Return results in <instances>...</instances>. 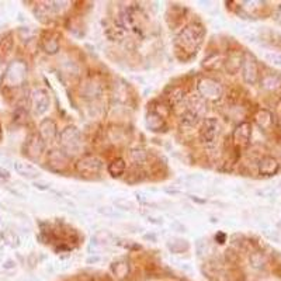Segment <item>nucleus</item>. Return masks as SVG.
<instances>
[{
    "mask_svg": "<svg viewBox=\"0 0 281 281\" xmlns=\"http://www.w3.org/2000/svg\"><path fill=\"white\" fill-rule=\"evenodd\" d=\"M146 125H148V128L151 131H160L162 128H165V120H163L162 115L152 111L146 117Z\"/></svg>",
    "mask_w": 281,
    "mask_h": 281,
    "instance_id": "20",
    "label": "nucleus"
},
{
    "mask_svg": "<svg viewBox=\"0 0 281 281\" xmlns=\"http://www.w3.org/2000/svg\"><path fill=\"white\" fill-rule=\"evenodd\" d=\"M11 267H14V261L13 260L6 261V264H4V269H11Z\"/></svg>",
    "mask_w": 281,
    "mask_h": 281,
    "instance_id": "42",
    "label": "nucleus"
},
{
    "mask_svg": "<svg viewBox=\"0 0 281 281\" xmlns=\"http://www.w3.org/2000/svg\"><path fill=\"white\" fill-rule=\"evenodd\" d=\"M277 20L281 24V4L279 6V9H277Z\"/></svg>",
    "mask_w": 281,
    "mask_h": 281,
    "instance_id": "44",
    "label": "nucleus"
},
{
    "mask_svg": "<svg viewBox=\"0 0 281 281\" xmlns=\"http://www.w3.org/2000/svg\"><path fill=\"white\" fill-rule=\"evenodd\" d=\"M114 205L117 209H123V211H132L134 209V204L128 200H123V198L114 200Z\"/></svg>",
    "mask_w": 281,
    "mask_h": 281,
    "instance_id": "32",
    "label": "nucleus"
},
{
    "mask_svg": "<svg viewBox=\"0 0 281 281\" xmlns=\"http://www.w3.org/2000/svg\"><path fill=\"white\" fill-rule=\"evenodd\" d=\"M198 120H200V117L194 114L193 111H190L188 108L184 111V114L181 115V123L187 125H196L198 123Z\"/></svg>",
    "mask_w": 281,
    "mask_h": 281,
    "instance_id": "30",
    "label": "nucleus"
},
{
    "mask_svg": "<svg viewBox=\"0 0 281 281\" xmlns=\"http://www.w3.org/2000/svg\"><path fill=\"white\" fill-rule=\"evenodd\" d=\"M26 75H27V68L26 65L21 62V61H14L11 63L10 66L7 68V71L4 73V84L6 86H10V87H14V86H20L24 79H26Z\"/></svg>",
    "mask_w": 281,
    "mask_h": 281,
    "instance_id": "5",
    "label": "nucleus"
},
{
    "mask_svg": "<svg viewBox=\"0 0 281 281\" xmlns=\"http://www.w3.org/2000/svg\"><path fill=\"white\" fill-rule=\"evenodd\" d=\"M136 198H138L139 201H146L145 196H144L142 193H136Z\"/></svg>",
    "mask_w": 281,
    "mask_h": 281,
    "instance_id": "43",
    "label": "nucleus"
},
{
    "mask_svg": "<svg viewBox=\"0 0 281 281\" xmlns=\"http://www.w3.org/2000/svg\"><path fill=\"white\" fill-rule=\"evenodd\" d=\"M249 263L253 269H256V270H261V269H264V267H266V264H267V259H266V256H264L261 252H253V253L249 256Z\"/></svg>",
    "mask_w": 281,
    "mask_h": 281,
    "instance_id": "23",
    "label": "nucleus"
},
{
    "mask_svg": "<svg viewBox=\"0 0 281 281\" xmlns=\"http://www.w3.org/2000/svg\"><path fill=\"white\" fill-rule=\"evenodd\" d=\"M59 144L68 155H76L82 151V136L76 127H66L59 134Z\"/></svg>",
    "mask_w": 281,
    "mask_h": 281,
    "instance_id": "2",
    "label": "nucleus"
},
{
    "mask_svg": "<svg viewBox=\"0 0 281 281\" xmlns=\"http://www.w3.org/2000/svg\"><path fill=\"white\" fill-rule=\"evenodd\" d=\"M40 136L44 139V142H53L58 136V128L52 120L45 118L40 124Z\"/></svg>",
    "mask_w": 281,
    "mask_h": 281,
    "instance_id": "11",
    "label": "nucleus"
},
{
    "mask_svg": "<svg viewBox=\"0 0 281 281\" xmlns=\"http://www.w3.org/2000/svg\"><path fill=\"white\" fill-rule=\"evenodd\" d=\"M80 93L83 94V97L87 100H96L103 93V87H102V84L94 82V80H89L80 89Z\"/></svg>",
    "mask_w": 281,
    "mask_h": 281,
    "instance_id": "14",
    "label": "nucleus"
},
{
    "mask_svg": "<svg viewBox=\"0 0 281 281\" xmlns=\"http://www.w3.org/2000/svg\"><path fill=\"white\" fill-rule=\"evenodd\" d=\"M44 149H45V142H44V139H42L40 134H32L28 139H27V142H26V146H24V153L27 155V156H30L31 159H38V157L41 156L42 152H44Z\"/></svg>",
    "mask_w": 281,
    "mask_h": 281,
    "instance_id": "10",
    "label": "nucleus"
},
{
    "mask_svg": "<svg viewBox=\"0 0 281 281\" xmlns=\"http://www.w3.org/2000/svg\"><path fill=\"white\" fill-rule=\"evenodd\" d=\"M11 48H13V37L7 34L0 40V59L6 58L10 53Z\"/></svg>",
    "mask_w": 281,
    "mask_h": 281,
    "instance_id": "25",
    "label": "nucleus"
},
{
    "mask_svg": "<svg viewBox=\"0 0 281 281\" xmlns=\"http://www.w3.org/2000/svg\"><path fill=\"white\" fill-rule=\"evenodd\" d=\"M148 221H149V222H152V224H156V225H160V224H162V219L152 218V217H148Z\"/></svg>",
    "mask_w": 281,
    "mask_h": 281,
    "instance_id": "40",
    "label": "nucleus"
},
{
    "mask_svg": "<svg viewBox=\"0 0 281 281\" xmlns=\"http://www.w3.org/2000/svg\"><path fill=\"white\" fill-rule=\"evenodd\" d=\"M48 166L55 172H62L69 163V155L62 149H52L47 157Z\"/></svg>",
    "mask_w": 281,
    "mask_h": 281,
    "instance_id": "9",
    "label": "nucleus"
},
{
    "mask_svg": "<svg viewBox=\"0 0 281 281\" xmlns=\"http://www.w3.org/2000/svg\"><path fill=\"white\" fill-rule=\"evenodd\" d=\"M165 191H166L167 194H172V196H177V194H180V193H181V188L176 187V186H172V187H166V188H165Z\"/></svg>",
    "mask_w": 281,
    "mask_h": 281,
    "instance_id": "37",
    "label": "nucleus"
},
{
    "mask_svg": "<svg viewBox=\"0 0 281 281\" xmlns=\"http://www.w3.org/2000/svg\"><path fill=\"white\" fill-rule=\"evenodd\" d=\"M102 215L104 217H110V218H115V217H121V212H118V209L113 208L110 205H104V207H100L97 209Z\"/></svg>",
    "mask_w": 281,
    "mask_h": 281,
    "instance_id": "31",
    "label": "nucleus"
},
{
    "mask_svg": "<svg viewBox=\"0 0 281 281\" xmlns=\"http://www.w3.org/2000/svg\"><path fill=\"white\" fill-rule=\"evenodd\" d=\"M242 61H243V56L238 52L229 53L228 58H227V69L230 73H236L239 71V68L242 66Z\"/></svg>",
    "mask_w": 281,
    "mask_h": 281,
    "instance_id": "21",
    "label": "nucleus"
},
{
    "mask_svg": "<svg viewBox=\"0 0 281 281\" xmlns=\"http://www.w3.org/2000/svg\"><path fill=\"white\" fill-rule=\"evenodd\" d=\"M204 28L197 23H191L187 27H184L180 34L177 35V45L184 50L186 52H194L203 42Z\"/></svg>",
    "mask_w": 281,
    "mask_h": 281,
    "instance_id": "1",
    "label": "nucleus"
},
{
    "mask_svg": "<svg viewBox=\"0 0 281 281\" xmlns=\"http://www.w3.org/2000/svg\"><path fill=\"white\" fill-rule=\"evenodd\" d=\"M125 172V162L124 159L118 157L113 160L110 165H108V173L113 177H120L121 175H124Z\"/></svg>",
    "mask_w": 281,
    "mask_h": 281,
    "instance_id": "24",
    "label": "nucleus"
},
{
    "mask_svg": "<svg viewBox=\"0 0 281 281\" xmlns=\"http://www.w3.org/2000/svg\"><path fill=\"white\" fill-rule=\"evenodd\" d=\"M196 248H197L198 256L204 255V253H205V250H207V240L200 239L197 243H196Z\"/></svg>",
    "mask_w": 281,
    "mask_h": 281,
    "instance_id": "35",
    "label": "nucleus"
},
{
    "mask_svg": "<svg viewBox=\"0 0 281 281\" xmlns=\"http://www.w3.org/2000/svg\"><path fill=\"white\" fill-rule=\"evenodd\" d=\"M1 239H3L4 243H7L9 246H11V248H16V246H19V243H20V239H19L17 233L13 232V230H9V229L1 233Z\"/></svg>",
    "mask_w": 281,
    "mask_h": 281,
    "instance_id": "27",
    "label": "nucleus"
},
{
    "mask_svg": "<svg viewBox=\"0 0 281 281\" xmlns=\"http://www.w3.org/2000/svg\"><path fill=\"white\" fill-rule=\"evenodd\" d=\"M66 4H69V3L68 1H50V3H47L48 9L51 11H55V13H59L63 9H66Z\"/></svg>",
    "mask_w": 281,
    "mask_h": 281,
    "instance_id": "33",
    "label": "nucleus"
},
{
    "mask_svg": "<svg viewBox=\"0 0 281 281\" xmlns=\"http://www.w3.org/2000/svg\"><path fill=\"white\" fill-rule=\"evenodd\" d=\"M51 99L50 93L45 89H35L31 93V105L32 111L35 115L45 114L50 108Z\"/></svg>",
    "mask_w": 281,
    "mask_h": 281,
    "instance_id": "7",
    "label": "nucleus"
},
{
    "mask_svg": "<svg viewBox=\"0 0 281 281\" xmlns=\"http://www.w3.org/2000/svg\"><path fill=\"white\" fill-rule=\"evenodd\" d=\"M14 169H16V172L20 176L26 177V179H37V177L40 176V172L32 165L26 163V162H19V160L14 162Z\"/></svg>",
    "mask_w": 281,
    "mask_h": 281,
    "instance_id": "15",
    "label": "nucleus"
},
{
    "mask_svg": "<svg viewBox=\"0 0 281 281\" xmlns=\"http://www.w3.org/2000/svg\"><path fill=\"white\" fill-rule=\"evenodd\" d=\"M111 239H113V236L108 230H100L92 238V243L93 245H107L111 242Z\"/></svg>",
    "mask_w": 281,
    "mask_h": 281,
    "instance_id": "26",
    "label": "nucleus"
},
{
    "mask_svg": "<svg viewBox=\"0 0 281 281\" xmlns=\"http://www.w3.org/2000/svg\"><path fill=\"white\" fill-rule=\"evenodd\" d=\"M34 187L38 188V190H42V191H45V190H50V183H47V181H42V180H35L34 181Z\"/></svg>",
    "mask_w": 281,
    "mask_h": 281,
    "instance_id": "36",
    "label": "nucleus"
},
{
    "mask_svg": "<svg viewBox=\"0 0 281 281\" xmlns=\"http://www.w3.org/2000/svg\"><path fill=\"white\" fill-rule=\"evenodd\" d=\"M100 260H102L100 256H90V257L86 259V263H87V264H96V263H99Z\"/></svg>",
    "mask_w": 281,
    "mask_h": 281,
    "instance_id": "39",
    "label": "nucleus"
},
{
    "mask_svg": "<svg viewBox=\"0 0 281 281\" xmlns=\"http://www.w3.org/2000/svg\"><path fill=\"white\" fill-rule=\"evenodd\" d=\"M129 159H131V162H132L134 165L142 166V165H145L146 162L149 160V155H148V152L144 151V149L135 148V149H132V151L129 152Z\"/></svg>",
    "mask_w": 281,
    "mask_h": 281,
    "instance_id": "22",
    "label": "nucleus"
},
{
    "mask_svg": "<svg viewBox=\"0 0 281 281\" xmlns=\"http://www.w3.org/2000/svg\"><path fill=\"white\" fill-rule=\"evenodd\" d=\"M240 73L242 77L245 80V83L256 84L259 80V65L256 58L252 53H245L243 55V61L240 66Z\"/></svg>",
    "mask_w": 281,
    "mask_h": 281,
    "instance_id": "3",
    "label": "nucleus"
},
{
    "mask_svg": "<svg viewBox=\"0 0 281 281\" xmlns=\"http://www.w3.org/2000/svg\"><path fill=\"white\" fill-rule=\"evenodd\" d=\"M111 271L117 279L123 280L125 277H128V274H129V264L124 259H120V260L114 261L111 264Z\"/></svg>",
    "mask_w": 281,
    "mask_h": 281,
    "instance_id": "19",
    "label": "nucleus"
},
{
    "mask_svg": "<svg viewBox=\"0 0 281 281\" xmlns=\"http://www.w3.org/2000/svg\"><path fill=\"white\" fill-rule=\"evenodd\" d=\"M255 121H256V124L259 125L261 129H269L271 125H273V123H274V118H273V114H271L269 110L261 108L255 115Z\"/></svg>",
    "mask_w": 281,
    "mask_h": 281,
    "instance_id": "18",
    "label": "nucleus"
},
{
    "mask_svg": "<svg viewBox=\"0 0 281 281\" xmlns=\"http://www.w3.org/2000/svg\"><path fill=\"white\" fill-rule=\"evenodd\" d=\"M259 194L260 196H269V194H274V191L273 190H261V191H259Z\"/></svg>",
    "mask_w": 281,
    "mask_h": 281,
    "instance_id": "41",
    "label": "nucleus"
},
{
    "mask_svg": "<svg viewBox=\"0 0 281 281\" xmlns=\"http://www.w3.org/2000/svg\"><path fill=\"white\" fill-rule=\"evenodd\" d=\"M264 58H266L267 62L273 63V65H276V66H281V53L267 52L264 55Z\"/></svg>",
    "mask_w": 281,
    "mask_h": 281,
    "instance_id": "34",
    "label": "nucleus"
},
{
    "mask_svg": "<svg viewBox=\"0 0 281 281\" xmlns=\"http://www.w3.org/2000/svg\"><path fill=\"white\" fill-rule=\"evenodd\" d=\"M42 48H44L45 52L50 53V55L58 52L59 51V35L50 32L47 35V38H44V41H42Z\"/></svg>",
    "mask_w": 281,
    "mask_h": 281,
    "instance_id": "17",
    "label": "nucleus"
},
{
    "mask_svg": "<svg viewBox=\"0 0 281 281\" xmlns=\"http://www.w3.org/2000/svg\"><path fill=\"white\" fill-rule=\"evenodd\" d=\"M260 84L261 87L267 92H276V90L281 89V77L279 75L270 73V75H266L261 77Z\"/></svg>",
    "mask_w": 281,
    "mask_h": 281,
    "instance_id": "16",
    "label": "nucleus"
},
{
    "mask_svg": "<svg viewBox=\"0 0 281 281\" xmlns=\"http://www.w3.org/2000/svg\"><path fill=\"white\" fill-rule=\"evenodd\" d=\"M252 136V125L249 123H242L233 131V141L239 146H245L249 144Z\"/></svg>",
    "mask_w": 281,
    "mask_h": 281,
    "instance_id": "13",
    "label": "nucleus"
},
{
    "mask_svg": "<svg viewBox=\"0 0 281 281\" xmlns=\"http://www.w3.org/2000/svg\"><path fill=\"white\" fill-rule=\"evenodd\" d=\"M279 124H280V127H281V115H280V118H279Z\"/></svg>",
    "mask_w": 281,
    "mask_h": 281,
    "instance_id": "45",
    "label": "nucleus"
},
{
    "mask_svg": "<svg viewBox=\"0 0 281 281\" xmlns=\"http://www.w3.org/2000/svg\"><path fill=\"white\" fill-rule=\"evenodd\" d=\"M102 167H103V160L100 157L94 156V155L83 156L76 163V170L84 176L97 175L102 170Z\"/></svg>",
    "mask_w": 281,
    "mask_h": 281,
    "instance_id": "6",
    "label": "nucleus"
},
{
    "mask_svg": "<svg viewBox=\"0 0 281 281\" xmlns=\"http://www.w3.org/2000/svg\"><path fill=\"white\" fill-rule=\"evenodd\" d=\"M0 179H4V180L10 179V173H9V170L1 166H0Z\"/></svg>",
    "mask_w": 281,
    "mask_h": 281,
    "instance_id": "38",
    "label": "nucleus"
},
{
    "mask_svg": "<svg viewBox=\"0 0 281 281\" xmlns=\"http://www.w3.org/2000/svg\"><path fill=\"white\" fill-rule=\"evenodd\" d=\"M280 163L276 157L264 156L259 162V173L261 176H273L279 172Z\"/></svg>",
    "mask_w": 281,
    "mask_h": 281,
    "instance_id": "12",
    "label": "nucleus"
},
{
    "mask_svg": "<svg viewBox=\"0 0 281 281\" xmlns=\"http://www.w3.org/2000/svg\"><path fill=\"white\" fill-rule=\"evenodd\" d=\"M167 246H169V249L172 250V252H175V253H180V252H183V250L188 249L187 240H183V239L173 240V242H172V243H169Z\"/></svg>",
    "mask_w": 281,
    "mask_h": 281,
    "instance_id": "29",
    "label": "nucleus"
},
{
    "mask_svg": "<svg viewBox=\"0 0 281 281\" xmlns=\"http://www.w3.org/2000/svg\"><path fill=\"white\" fill-rule=\"evenodd\" d=\"M184 99V90L181 87H172L169 93V102L170 104H179Z\"/></svg>",
    "mask_w": 281,
    "mask_h": 281,
    "instance_id": "28",
    "label": "nucleus"
},
{
    "mask_svg": "<svg viewBox=\"0 0 281 281\" xmlns=\"http://www.w3.org/2000/svg\"><path fill=\"white\" fill-rule=\"evenodd\" d=\"M221 132V127L217 118H205L200 129V139L204 144H212Z\"/></svg>",
    "mask_w": 281,
    "mask_h": 281,
    "instance_id": "8",
    "label": "nucleus"
},
{
    "mask_svg": "<svg viewBox=\"0 0 281 281\" xmlns=\"http://www.w3.org/2000/svg\"><path fill=\"white\" fill-rule=\"evenodd\" d=\"M198 93L200 96L204 99V100H211V102H215L221 99L222 96V86L214 80V79H209V77H203L197 84Z\"/></svg>",
    "mask_w": 281,
    "mask_h": 281,
    "instance_id": "4",
    "label": "nucleus"
}]
</instances>
